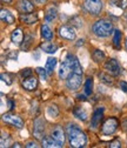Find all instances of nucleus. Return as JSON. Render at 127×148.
<instances>
[{"label": "nucleus", "mask_w": 127, "mask_h": 148, "mask_svg": "<svg viewBox=\"0 0 127 148\" xmlns=\"http://www.w3.org/2000/svg\"><path fill=\"white\" fill-rule=\"evenodd\" d=\"M66 132H67V138H68V142L71 147H73V148L85 147L87 142V138L79 127H77L76 125H68Z\"/></svg>", "instance_id": "nucleus-1"}, {"label": "nucleus", "mask_w": 127, "mask_h": 148, "mask_svg": "<svg viewBox=\"0 0 127 148\" xmlns=\"http://www.w3.org/2000/svg\"><path fill=\"white\" fill-rule=\"evenodd\" d=\"M92 29H93V33L97 36H100V38H106V36H108L112 33L113 25L110 21H107V20H99V21H97L93 25Z\"/></svg>", "instance_id": "nucleus-2"}, {"label": "nucleus", "mask_w": 127, "mask_h": 148, "mask_svg": "<svg viewBox=\"0 0 127 148\" xmlns=\"http://www.w3.org/2000/svg\"><path fill=\"white\" fill-rule=\"evenodd\" d=\"M84 7L88 13L97 15L102 10V3H101V0H85Z\"/></svg>", "instance_id": "nucleus-3"}, {"label": "nucleus", "mask_w": 127, "mask_h": 148, "mask_svg": "<svg viewBox=\"0 0 127 148\" xmlns=\"http://www.w3.org/2000/svg\"><path fill=\"white\" fill-rule=\"evenodd\" d=\"M117 128H118V120L115 118H110L104 122L101 127V132L104 135H111L117 131Z\"/></svg>", "instance_id": "nucleus-4"}, {"label": "nucleus", "mask_w": 127, "mask_h": 148, "mask_svg": "<svg viewBox=\"0 0 127 148\" xmlns=\"http://www.w3.org/2000/svg\"><path fill=\"white\" fill-rule=\"evenodd\" d=\"M66 85H67V87H68L71 90H77V89L81 86V74L72 73L71 75L67 78Z\"/></svg>", "instance_id": "nucleus-5"}, {"label": "nucleus", "mask_w": 127, "mask_h": 148, "mask_svg": "<svg viewBox=\"0 0 127 148\" xmlns=\"http://www.w3.org/2000/svg\"><path fill=\"white\" fill-rule=\"evenodd\" d=\"M105 69L108 74H111V75H113V77L119 75V73H120V66H119V64L115 59L107 60L106 64H105Z\"/></svg>", "instance_id": "nucleus-6"}, {"label": "nucleus", "mask_w": 127, "mask_h": 148, "mask_svg": "<svg viewBox=\"0 0 127 148\" xmlns=\"http://www.w3.org/2000/svg\"><path fill=\"white\" fill-rule=\"evenodd\" d=\"M3 121L6 123H10L16 128H23L24 127V121L16 115L13 114H4L3 115Z\"/></svg>", "instance_id": "nucleus-7"}, {"label": "nucleus", "mask_w": 127, "mask_h": 148, "mask_svg": "<svg viewBox=\"0 0 127 148\" xmlns=\"http://www.w3.org/2000/svg\"><path fill=\"white\" fill-rule=\"evenodd\" d=\"M52 138L56 140L61 147L64 146L65 143V132H64V129L60 127V126H56L53 129H52Z\"/></svg>", "instance_id": "nucleus-8"}, {"label": "nucleus", "mask_w": 127, "mask_h": 148, "mask_svg": "<svg viewBox=\"0 0 127 148\" xmlns=\"http://www.w3.org/2000/svg\"><path fill=\"white\" fill-rule=\"evenodd\" d=\"M44 131H45V122L43 119H37L34 121V131H33V135L41 140L44 138Z\"/></svg>", "instance_id": "nucleus-9"}, {"label": "nucleus", "mask_w": 127, "mask_h": 148, "mask_svg": "<svg viewBox=\"0 0 127 148\" xmlns=\"http://www.w3.org/2000/svg\"><path fill=\"white\" fill-rule=\"evenodd\" d=\"M59 34L61 38L67 39V40H74L76 39V31L69 26H61L59 28Z\"/></svg>", "instance_id": "nucleus-10"}, {"label": "nucleus", "mask_w": 127, "mask_h": 148, "mask_svg": "<svg viewBox=\"0 0 127 148\" xmlns=\"http://www.w3.org/2000/svg\"><path fill=\"white\" fill-rule=\"evenodd\" d=\"M104 115V108H98L94 110V113L92 115V119H91V128L92 129H97L100 125V121L102 119Z\"/></svg>", "instance_id": "nucleus-11"}, {"label": "nucleus", "mask_w": 127, "mask_h": 148, "mask_svg": "<svg viewBox=\"0 0 127 148\" xmlns=\"http://www.w3.org/2000/svg\"><path fill=\"white\" fill-rule=\"evenodd\" d=\"M72 73H73V69H72L68 60L65 59V61L61 62V66H60V69H59V77H60V79H67Z\"/></svg>", "instance_id": "nucleus-12"}, {"label": "nucleus", "mask_w": 127, "mask_h": 148, "mask_svg": "<svg viewBox=\"0 0 127 148\" xmlns=\"http://www.w3.org/2000/svg\"><path fill=\"white\" fill-rule=\"evenodd\" d=\"M66 59L68 60V62H69V65H71L72 69H73V73L81 74V75H82V67H81V65H80L79 60H78V59L74 57V55L68 54L67 57H66Z\"/></svg>", "instance_id": "nucleus-13"}, {"label": "nucleus", "mask_w": 127, "mask_h": 148, "mask_svg": "<svg viewBox=\"0 0 127 148\" xmlns=\"http://www.w3.org/2000/svg\"><path fill=\"white\" fill-rule=\"evenodd\" d=\"M11 40L14 45H21L23 40H24V33L21 28H16L12 32L11 34Z\"/></svg>", "instance_id": "nucleus-14"}, {"label": "nucleus", "mask_w": 127, "mask_h": 148, "mask_svg": "<svg viewBox=\"0 0 127 148\" xmlns=\"http://www.w3.org/2000/svg\"><path fill=\"white\" fill-rule=\"evenodd\" d=\"M38 86V79L34 77H28L25 78V80L23 81V87L27 90H34Z\"/></svg>", "instance_id": "nucleus-15"}, {"label": "nucleus", "mask_w": 127, "mask_h": 148, "mask_svg": "<svg viewBox=\"0 0 127 148\" xmlns=\"http://www.w3.org/2000/svg\"><path fill=\"white\" fill-rule=\"evenodd\" d=\"M18 8H19L23 13H31V12H33L34 6L30 0H19V3H18Z\"/></svg>", "instance_id": "nucleus-16"}, {"label": "nucleus", "mask_w": 127, "mask_h": 148, "mask_svg": "<svg viewBox=\"0 0 127 148\" xmlns=\"http://www.w3.org/2000/svg\"><path fill=\"white\" fill-rule=\"evenodd\" d=\"M41 145L43 147H46V148H54V147H61L56 140H54L52 136H45L41 139Z\"/></svg>", "instance_id": "nucleus-17"}, {"label": "nucleus", "mask_w": 127, "mask_h": 148, "mask_svg": "<svg viewBox=\"0 0 127 148\" xmlns=\"http://www.w3.org/2000/svg\"><path fill=\"white\" fill-rule=\"evenodd\" d=\"M20 20L23 23H26V24L31 25V24L37 23L38 16L35 15V14H33V13H25V14H21L20 15Z\"/></svg>", "instance_id": "nucleus-18"}, {"label": "nucleus", "mask_w": 127, "mask_h": 148, "mask_svg": "<svg viewBox=\"0 0 127 148\" xmlns=\"http://www.w3.org/2000/svg\"><path fill=\"white\" fill-rule=\"evenodd\" d=\"M0 18L1 20L7 23V24H13L14 23V16L12 15V13L7 10H1V13H0Z\"/></svg>", "instance_id": "nucleus-19"}, {"label": "nucleus", "mask_w": 127, "mask_h": 148, "mask_svg": "<svg viewBox=\"0 0 127 148\" xmlns=\"http://www.w3.org/2000/svg\"><path fill=\"white\" fill-rule=\"evenodd\" d=\"M40 47H41V49H43L44 52L49 53V54L56 53V52H57V49H58V46H57V45H54V44H52V42H49V41L41 44V45H40Z\"/></svg>", "instance_id": "nucleus-20"}, {"label": "nucleus", "mask_w": 127, "mask_h": 148, "mask_svg": "<svg viewBox=\"0 0 127 148\" xmlns=\"http://www.w3.org/2000/svg\"><path fill=\"white\" fill-rule=\"evenodd\" d=\"M56 65H57V59L56 58H48L47 59L45 69H46L48 75H51V74L53 73V69H54V67H56Z\"/></svg>", "instance_id": "nucleus-21"}, {"label": "nucleus", "mask_w": 127, "mask_h": 148, "mask_svg": "<svg viewBox=\"0 0 127 148\" xmlns=\"http://www.w3.org/2000/svg\"><path fill=\"white\" fill-rule=\"evenodd\" d=\"M56 18H57V10L54 8V7H49V8L47 10L46 14H45V20H46V23L53 21L54 19H56Z\"/></svg>", "instance_id": "nucleus-22"}, {"label": "nucleus", "mask_w": 127, "mask_h": 148, "mask_svg": "<svg viewBox=\"0 0 127 148\" xmlns=\"http://www.w3.org/2000/svg\"><path fill=\"white\" fill-rule=\"evenodd\" d=\"M41 35H43V38L46 39V40H52L53 32H52V29L47 25H43L41 26Z\"/></svg>", "instance_id": "nucleus-23"}, {"label": "nucleus", "mask_w": 127, "mask_h": 148, "mask_svg": "<svg viewBox=\"0 0 127 148\" xmlns=\"http://www.w3.org/2000/svg\"><path fill=\"white\" fill-rule=\"evenodd\" d=\"M92 58H93V60L95 62H100V61H102L105 59V54L100 49H94L93 53H92Z\"/></svg>", "instance_id": "nucleus-24"}, {"label": "nucleus", "mask_w": 127, "mask_h": 148, "mask_svg": "<svg viewBox=\"0 0 127 148\" xmlns=\"http://www.w3.org/2000/svg\"><path fill=\"white\" fill-rule=\"evenodd\" d=\"M93 92V80L92 78H87L86 82H85V93L86 95H91Z\"/></svg>", "instance_id": "nucleus-25"}, {"label": "nucleus", "mask_w": 127, "mask_h": 148, "mask_svg": "<svg viewBox=\"0 0 127 148\" xmlns=\"http://www.w3.org/2000/svg\"><path fill=\"white\" fill-rule=\"evenodd\" d=\"M120 39H121V32L119 29L114 31V36H113V46L115 49L120 48Z\"/></svg>", "instance_id": "nucleus-26"}, {"label": "nucleus", "mask_w": 127, "mask_h": 148, "mask_svg": "<svg viewBox=\"0 0 127 148\" xmlns=\"http://www.w3.org/2000/svg\"><path fill=\"white\" fill-rule=\"evenodd\" d=\"M74 115H76L78 119L82 120V121L87 120V113L85 112V110H84L81 107H78V108L74 109Z\"/></svg>", "instance_id": "nucleus-27"}, {"label": "nucleus", "mask_w": 127, "mask_h": 148, "mask_svg": "<svg viewBox=\"0 0 127 148\" xmlns=\"http://www.w3.org/2000/svg\"><path fill=\"white\" fill-rule=\"evenodd\" d=\"M47 114L52 118H57L59 115V109L56 105H51L48 108H47Z\"/></svg>", "instance_id": "nucleus-28"}, {"label": "nucleus", "mask_w": 127, "mask_h": 148, "mask_svg": "<svg viewBox=\"0 0 127 148\" xmlns=\"http://www.w3.org/2000/svg\"><path fill=\"white\" fill-rule=\"evenodd\" d=\"M99 78H100V80H101L102 82H105L106 85H112V84H113V79H112L111 77L106 75L105 73H100V74H99Z\"/></svg>", "instance_id": "nucleus-29"}, {"label": "nucleus", "mask_w": 127, "mask_h": 148, "mask_svg": "<svg viewBox=\"0 0 127 148\" xmlns=\"http://www.w3.org/2000/svg\"><path fill=\"white\" fill-rule=\"evenodd\" d=\"M32 40H33V36H32V35H27L26 38H25V42H24V45L21 46V48H23L24 51H27L28 47H30V45L32 44Z\"/></svg>", "instance_id": "nucleus-30"}, {"label": "nucleus", "mask_w": 127, "mask_h": 148, "mask_svg": "<svg viewBox=\"0 0 127 148\" xmlns=\"http://www.w3.org/2000/svg\"><path fill=\"white\" fill-rule=\"evenodd\" d=\"M37 73L39 74V77L43 79V80H46V78H47V72H46V69L45 68H41V67H38L37 69Z\"/></svg>", "instance_id": "nucleus-31"}, {"label": "nucleus", "mask_w": 127, "mask_h": 148, "mask_svg": "<svg viewBox=\"0 0 127 148\" xmlns=\"http://www.w3.org/2000/svg\"><path fill=\"white\" fill-rule=\"evenodd\" d=\"M1 80L4 81V82H6L7 85H11L12 84V79H11V77H10V74H5V73H3L1 74Z\"/></svg>", "instance_id": "nucleus-32"}, {"label": "nucleus", "mask_w": 127, "mask_h": 148, "mask_svg": "<svg viewBox=\"0 0 127 148\" xmlns=\"http://www.w3.org/2000/svg\"><path fill=\"white\" fill-rule=\"evenodd\" d=\"M20 74H21V77H23V78H28V77L32 75V69H31V68H25V69L21 71Z\"/></svg>", "instance_id": "nucleus-33"}, {"label": "nucleus", "mask_w": 127, "mask_h": 148, "mask_svg": "<svg viewBox=\"0 0 127 148\" xmlns=\"http://www.w3.org/2000/svg\"><path fill=\"white\" fill-rule=\"evenodd\" d=\"M118 6L120 7V8H122V10H125L126 7H127V0H118Z\"/></svg>", "instance_id": "nucleus-34"}, {"label": "nucleus", "mask_w": 127, "mask_h": 148, "mask_svg": "<svg viewBox=\"0 0 127 148\" xmlns=\"http://www.w3.org/2000/svg\"><path fill=\"white\" fill-rule=\"evenodd\" d=\"M25 146H26V147H28V148H33V147H34V148H38V147H39L37 142H33V141H28Z\"/></svg>", "instance_id": "nucleus-35"}, {"label": "nucleus", "mask_w": 127, "mask_h": 148, "mask_svg": "<svg viewBox=\"0 0 127 148\" xmlns=\"http://www.w3.org/2000/svg\"><path fill=\"white\" fill-rule=\"evenodd\" d=\"M120 88L124 90V92H127V82H125V81H120Z\"/></svg>", "instance_id": "nucleus-36"}, {"label": "nucleus", "mask_w": 127, "mask_h": 148, "mask_svg": "<svg viewBox=\"0 0 127 148\" xmlns=\"http://www.w3.org/2000/svg\"><path fill=\"white\" fill-rule=\"evenodd\" d=\"M111 148H119L120 147V142L119 141H113L111 145H110Z\"/></svg>", "instance_id": "nucleus-37"}, {"label": "nucleus", "mask_w": 127, "mask_h": 148, "mask_svg": "<svg viewBox=\"0 0 127 148\" xmlns=\"http://www.w3.org/2000/svg\"><path fill=\"white\" fill-rule=\"evenodd\" d=\"M122 125H124V129H125V131H127V119L126 120H124V122H122Z\"/></svg>", "instance_id": "nucleus-38"}, {"label": "nucleus", "mask_w": 127, "mask_h": 148, "mask_svg": "<svg viewBox=\"0 0 127 148\" xmlns=\"http://www.w3.org/2000/svg\"><path fill=\"white\" fill-rule=\"evenodd\" d=\"M8 105H10V107H8V108H10L11 110H12V109L14 108V105H13V102H12L11 100H8Z\"/></svg>", "instance_id": "nucleus-39"}, {"label": "nucleus", "mask_w": 127, "mask_h": 148, "mask_svg": "<svg viewBox=\"0 0 127 148\" xmlns=\"http://www.w3.org/2000/svg\"><path fill=\"white\" fill-rule=\"evenodd\" d=\"M78 99H79V100H86L85 95H78Z\"/></svg>", "instance_id": "nucleus-40"}, {"label": "nucleus", "mask_w": 127, "mask_h": 148, "mask_svg": "<svg viewBox=\"0 0 127 148\" xmlns=\"http://www.w3.org/2000/svg\"><path fill=\"white\" fill-rule=\"evenodd\" d=\"M4 3H7V4H10V3H12V0H3Z\"/></svg>", "instance_id": "nucleus-41"}, {"label": "nucleus", "mask_w": 127, "mask_h": 148, "mask_svg": "<svg viewBox=\"0 0 127 148\" xmlns=\"http://www.w3.org/2000/svg\"><path fill=\"white\" fill-rule=\"evenodd\" d=\"M38 1H39L40 4H45V3H46V0H38Z\"/></svg>", "instance_id": "nucleus-42"}, {"label": "nucleus", "mask_w": 127, "mask_h": 148, "mask_svg": "<svg viewBox=\"0 0 127 148\" xmlns=\"http://www.w3.org/2000/svg\"><path fill=\"white\" fill-rule=\"evenodd\" d=\"M12 147H20V145H19V143H14Z\"/></svg>", "instance_id": "nucleus-43"}, {"label": "nucleus", "mask_w": 127, "mask_h": 148, "mask_svg": "<svg viewBox=\"0 0 127 148\" xmlns=\"http://www.w3.org/2000/svg\"><path fill=\"white\" fill-rule=\"evenodd\" d=\"M125 46H126V51H127V38H126V42H125Z\"/></svg>", "instance_id": "nucleus-44"}, {"label": "nucleus", "mask_w": 127, "mask_h": 148, "mask_svg": "<svg viewBox=\"0 0 127 148\" xmlns=\"http://www.w3.org/2000/svg\"><path fill=\"white\" fill-rule=\"evenodd\" d=\"M126 21H127V14H126Z\"/></svg>", "instance_id": "nucleus-45"}]
</instances>
